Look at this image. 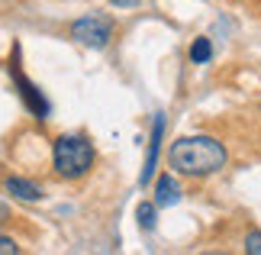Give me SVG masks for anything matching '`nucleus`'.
<instances>
[{
    "instance_id": "nucleus-11",
    "label": "nucleus",
    "mask_w": 261,
    "mask_h": 255,
    "mask_svg": "<svg viewBox=\"0 0 261 255\" xmlns=\"http://www.w3.org/2000/svg\"><path fill=\"white\" fill-rule=\"evenodd\" d=\"M19 252V246L13 239H7V236H0V255H16Z\"/></svg>"
},
{
    "instance_id": "nucleus-13",
    "label": "nucleus",
    "mask_w": 261,
    "mask_h": 255,
    "mask_svg": "<svg viewBox=\"0 0 261 255\" xmlns=\"http://www.w3.org/2000/svg\"><path fill=\"white\" fill-rule=\"evenodd\" d=\"M258 107H261V104H258Z\"/></svg>"
},
{
    "instance_id": "nucleus-4",
    "label": "nucleus",
    "mask_w": 261,
    "mask_h": 255,
    "mask_svg": "<svg viewBox=\"0 0 261 255\" xmlns=\"http://www.w3.org/2000/svg\"><path fill=\"white\" fill-rule=\"evenodd\" d=\"M10 75H13V81H16V87H19V97H23V104L29 107V113H36L39 120H45L48 117V104H45V97L39 94V87L29 81L23 71L16 68V62L10 65Z\"/></svg>"
},
{
    "instance_id": "nucleus-5",
    "label": "nucleus",
    "mask_w": 261,
    "mask_h": 255,
    "mask_svg": "<svg viewBox=\"0 0 261 255\" xmlns=\"http://www.w3.org/2000/svg\"><path fill=\"white\" fill-rule=\"evenodd\" d=\"M162 132H165V120L155 117V126H152V142H148V158H145V168H142V178L139 184H152V175H155V165H158V149H162Z\"/></svg>"
},
{
    "instance_id": "nucleus-10",
    "label": "nucleus",
    "mask_w": 261,
    "mask_h": 255,
    "mask_svg": "<svg viewBox=\"0 0 261 255\" xmlns=\"http://www.w3.org/2000/svg\"><path fill=\"white\" fill-rule=\"evenodd\" d=\"M245 252L261 255V233H248V236H245Z\"/></svg>"
},
{
    "instance_id": "nucleus-12",
    "label": "nucleus",
    "mask_w": 261,
    "mask_h": 255,
    "mask_svg": "<svg viewBox=\"0 0 261 255\" xmlns=\"http://www.w3.org/2000/svg\"><path fill=\"white\" fill-rule=\"evenodd\" d=\"M110 4H113V7H136L139 0H110Z\"/></svg>"
},
{
    "instance_id": "nucleus-2",
    "label": "nucleus",
    "mask_w": 261,
    "mask_h": 255,
    "mask_svg": "<svg viewBox=\"0 0 261 255\" xmlns=\"http://www.w3.org/2000/svg\"><path fill=\"white\" fill-rule=\"evenodd\" d=\"M52 165L62 178L74 181L94 168V146L84 136H58L52 146Z\"/></svg>"
},
{
    "instance_id": "nucleus-1",
    "label": "nucleus",
    "mask_w": 261,
    "mask_h": 255,
    "mask_svg": "<svg viewBox=\"0 0 261 255\" xmlns=\"http://www.w3.org/2000/svg\"><path fill=\"white\" fill-rule=\"evenodd\" d=\"M168 165L177 175L206 178L226 165V146L213 136H180L168 149Z\"/></svg>"
},
{
    "instance_id": "nucleus-8",
    "label": "nucleus",
    "mask_w": 261,
    "mask_h": 255,
    "mask_svg": "<svg viewBox=\"0 0 261 255\" xmlns=\"http://www.w3.org/2000/svg\"><path fill=\"white\" fill-rule=\"evenodd\" d=\"M210 58H213V45H210V39H194V45H190V62L194 65H206Z\"/></svg>"
},
{
    "instance_id": "nucleus-7",
    "label": "nucleus",
    "mask_w": 261,
    "mask_h": 255,
    "mask_svg": "<svg viewBox=\"0 0 261 255\" xmlns=\"http://www.w3.org/2000/svg\"><path fill=\"white\" fill-rule=\"evenodd\" d=\"M180 200V188H177V181L171 175H162L155 181V203L158 207H174V203Z\"/></svg>"
},
{
    "instance_id": "nucleus-6",
    "label": "nucleus",
    "mask_w": 261,
    "mask_h": 255,
    "mask_svg": "<svg viewBox=\"0 0 261 255\" xmlns=\"http://www.w3.org/2000/svg\"><path fill=\"white\" fill-rule=\"evenodd\" d=\"M4 188L7 194H13L16 200H26V203H33V200H42V188L33 184V181H26V178H16V175H10L4 181Z\"/></svg>"
},
{
    "instance_id": "nucleus-3",
    "label": "nucleus",
    "mask_w": 261,
    "mask_h": 255,
    "mask_svg": "<svg viewBox=\"0 0 261 255\" xmlns=\"http://www.w3.org/2000/svg\"><path fill=\"white\" fill-rule=\"evenodd\" d=\"M71 36L81 45H87V49H103L110 42V36H113V19H110V16H97V13L81 16V19L71 23Z\"/></svg>"
},
{
    "instance_id": "nucleus-9",
    "label": "nucleus",
    "mask_w": 261,
    "mask_h": 255,
    "mask_svg": "<svg viewBox=\"0 0 261 255\" xmlns=\"http://www.w3.org/2000/svg\"><path fill=\"white\" fill-rule=\"evenodd\" d=\"M155 207H158V203H139V207H136V217H139V226H142V229H155Z\"/></svg>"
}]
</instances>
